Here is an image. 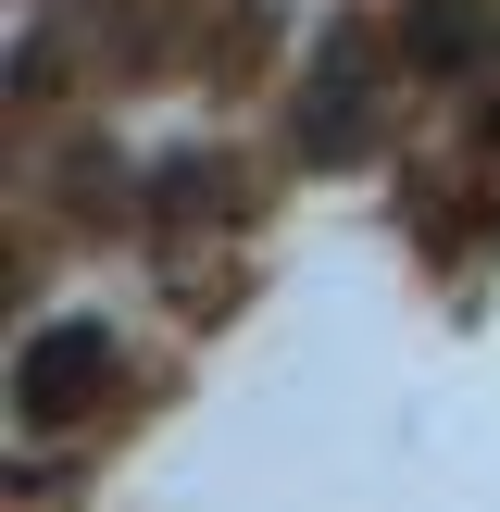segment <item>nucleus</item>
Segmentation results:
<instances>
[{
  "label": "nucleus",
  "mask_w": 500,
  "mask_h": 512,
  "mask_svg": "<svg viewBox=\"0 0 500 512\" xmlns=\"http://www.w3.org/2000/svg\"><path fill=\"white\" fill-rule=\"evenodd\" d=\"M113 375V350H100V325H50V338H25L13 363V413L25 425H75V400Z\"/></svg>",
  "instance_id": "nucleus-1"
}]
</instances>
